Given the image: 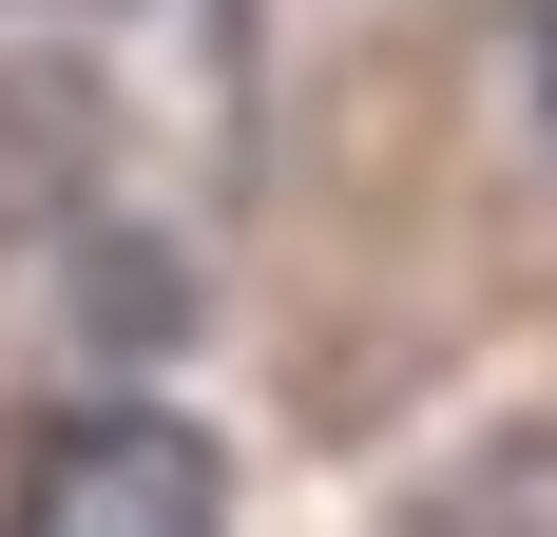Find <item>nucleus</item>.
I'll list each match as a JSON object with an SVG mask.
<instances>
[{
	"label": "nucleus",
	"mask_w": 557,
	"mask_h": 537,
	"mask_svg": "<svg viewBox=\"0 0 557 537\" xmlns=\"http://www.w3.org/2000/svg\"><path fill=\"white\" fill-rule=\"evenodd\" d=\"M0 537H231V461L173 403H77V423H39Z\"/></svg>",
	"instance_id": "1"
},
{
	"label": "nucleus",
	"mask_w": 557,
	"mask_h": 537,
	"mask_svg": "<svg viewBox=\"0 0 557 537\" xmlns=\"http://www.w3.org/2000/svg\"><path fill=\"white\" fill-rule=\"evenodd\" d=\"M385 537H557V423H500L481 461H443Z\"/></svg>",
	"instance_id": "2"
}]
</instances>
